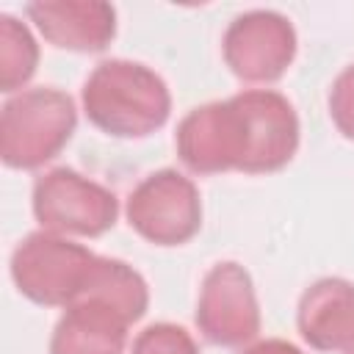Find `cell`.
<instances>
[{
	"instance_id": "cell-13",
	"label": "cell",
	"mask_w": 354,
	"mask_h": 354,
	"mask_svg": "<svg viewBox=\"0 0 354 354\" xmlns=\"http://www.w3.org/2000/svg\"><path fill=\"white\" fill-rule=\"evenodd\" d=\"M83 299L102 301V304L113 307L127 324H136L144 318V313L149 307V288H147V279L124 260L97 254L88 285L77 301H83Z\"/></svg>"
},
{
	"instance_id": "cell-14",
	"label": "cell",
	"mask_w": 354,
	"mask_h": 354,
	"mask_svg": "<svg viewBox=\"0 0 354 354\" xmlns=\"http://www.w3.org/2000/svg\"><path fill=\"white\" fill-rule=\"evenodd\" d=\"M39 44L25 22L11 14H0V91L19 94V88L36 75Z\"/></svg>"
},
{
	"instance_id": "cell-10",
	"label": "cell",
	"mask_w": 354,
	"mask_h": 354,
	"mask_svg": "<svg viewBox=\"0 0 354 354\" xmlns=\"http://www.w3.org/2000/svg\"><path fill=\"white\" fill-rule=\"evenodd\" d=\"M252 124V160L246 174H271L285 169L299 149V116L290 100L274 88L238 91Z\"/></svg>"
},
{
	"instance_id": "cell-16",
	"label": "cell",
	"mask_w": 354,
	"mask_h": 354,
	"mask_svg": "<svg viewBox=\"0 0 354 354\" xmlns=\"http://www.w3.org/2000/svg\"><path fill=\"white\" fill-rule=\"evenodd\" d=\"M329 116L337 127V133L348 141H354V64L346 66L329 88Z\"/></svg>"
},
{
	"instance_id": "cell-9",
	"label": "cell",
	"mask_w": 354,
	"mask_h": 354,
	"mask_svg": "<svg viewBox=\"0 0 354 354\" xmlns=\"http://www.w3.org/2000/svg\"><path fill=\"white\" fill-rule=\"evenodd\" d=\"M25 17L58 50L102 53L116 36V8L102 0H36Z\"/></svg>"
},
{
	"instance_id": "cell-11",
	"label": "cell",
	"mask_w": 354,
	"mask_h": 354,
	"mask_svg": "<svg viewBox=\"0 0 354 354\" xmlns=\"http://www.w3.org/2000/svg\"><path fill=\"white\" fill-rule=\"evenodd\" d=\"M296 326L307 346L343 351L354 340V285L343 277L315 279L299 299Z\"/></svg>"
},
{
	"instance_id": "cell-8",
	"label": "cell",
	"mask_w": 354,
	"mask_h": 354,
	"mask_svg": "<svg viewBox=\"0 0 354 354\" xmlns=\"http://www.w3.org/2000/svg\"><path fill=\"white\" fill-rule=\"evenodd\" d=\"M194 321L199 335L213 346L235 348L252 343L260 332V304L252 274L235 260L216 263L202 279Z\"/></svg>"
},
{
	"instance_id": "cell-12",
	"label": "cell",
	"mask_w": 354,
	"mask_h": 354,
	"mask_svg": "<svg viewBox=\"0 0 354 354\" xmlns=\"http://www.w3.org/2000/svg\"><path fill=\"white\" fill-rule=\"evenodd\" d=\"M130 324L108 304L83 299L64 310L50 335V354H124Z\"/></svg>"
},
{
	"instance_id": "cell-6",
	"label": "cell",
	"mask_w": 354,
	"mask_h": 354,
	"mask_svg": "<svg viewBox=\"0 0 354 354\" xmlns=\"http://www.w3.org/2000/svg\"><path fill=\"white\" fill-rule=\"evenodd\" d=\"M124 216L130 230L155 246L188 243L202 227L199 188L177 169H158L130 191Z\"/></svg>"
},
{
	"instance_id": "cell-4",
	"label": "cell",
	"mask_w": 354,
	"mask_h": 354,
	"mask_svg": "<svg viewBox=\"0 0 354 354\" xmlns=\"http://www.w3.org/2000/svg\"><path fill=\"white\" fill-rule=\"evenodd\" d=\"M177 158L194 174L243 171L252 160V124L238 94L191 108L174 133Z\"/></svg>"
},
{
	"instance_id": "cell-3",
	"label": "cell",
	"mask_w": 354,
	"mask_h": 354,
	"mask_svg": "<svg viewBox=\"0 0 354 354\" xmlns=\"http://www.w3.org/2000/svg\"><path fill=\"white\" fill-rule=\"evenodd\" d=\"M97 254L64 235L39 230L25 235L11 252V279L17 290L41 307L75 304L91 277Z\"/></svg>"
},
{
	"instance_id": "cell-1",
	"label": "cell",
	"mask_w": 354,
	"mask_h": 354,
	"mask_svg": "<svg viewBox=\"0 0 354 354\" xmlns=\"http://www.w3.org/2000/svg\"><path fill=\"white\" fill-rule=\"evenodd\" d=\"M86 119L113 138H144L160 130L171 113L166 80L141 61H100L80 91Z\"/></svg>"
},
{
	"instance_id": "cell-18",
	"label": "cell",
	"mask_w": 354,
	"mask_h": 354,
	"mask_svg": "<svg viewBox=\"0 0 354 354\" xmlns=\"http://www.w3.org/2000/svg\"><path fill=\"white\" fill-rule=\"evenodd\" d=\"M343 354H354V340H351V343H348V346L343 348Z\"/></svg>"
},
{
	"instance_id": "cell-17",
	"label": "cell",
	"mask_w": 354,
	"mask_h": 354,
	"mask_svg": "<svg viewBox=\"0 0 354 354\" xmlns=\"http://www.w3.org/2000/svg\"><path fill=\"white\" fill-rule=\"evenodd\" d=\"M241 354H304L296 343L282 340V337H266V340H254L252 346H246Z\"/></svg>"
},
{
	"instance_id": "cell-2",
	"label": "cell",
	"mask_w": 354,
	"mask_h": 354,
	"mask_svg": "<svg viewBox=\"0 0 354 354\" xmlns=\"http://www.w3.org/2000/svg\"><path fill=\"white\" fill-rule=\"evenodd\" d=\"M77 127L75 100L53 86L22 88L0 111V158L8 169L33 171L50 163Z\"/></svg>"
},
{
	"instance_id": "cell-7",
	"label": "cell",
	"mask_w": 354,
	"mask_h": 354,
	"mask_svg": "<svg viewBox=\"0 0 354 354\" xmlns=\"http://www.w3.org/2000/svg\"><path fill=\"white\" fill-rule=\"evenodd\" d=\"M299 50L293 22L271 8H252L238 14L221 39V55L230 72L243 83L279 80Z\"/></svg>"
},
{
	"instance_id": "cell-5",
	"label": "cell",
	"mask_w": 354,
	"mask_h": 354,
	"mask_svg": "<svg viewBox=\"0 0 354 354\" xmlns=\"http://www.w3.org/2000/svg\"><path fill=\"white\" fill-rule=\"evenodd\" d=\"M30 205L41 230L64 238H100L119 218L116 194L69 166H55L36 177Z\"/></svg>"
},
{
	"instance_id": "cell-15",
	"label": "cell",
	"mask_w": 354,
	"mask_h": 354,
	"mask_svg": "<svg viewBox=\"0 0 354 354\" xmlns=\"http://www.w3.org/2000/svg\"><path fill=\"white\" fill-rule=\"evenodd\" d=\"M130 354H199V348L183 326L160 321L136 335Z\"/></svg>"
}]
</instances>
